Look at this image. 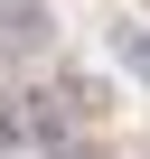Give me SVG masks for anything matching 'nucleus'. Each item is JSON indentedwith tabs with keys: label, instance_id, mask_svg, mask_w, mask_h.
I'll use <instances>...</instances> for the list:
<instances>
[{
	"label": "nucleus",
	"instance_id": "1",
	"mask_svg": "<svg viewBox=\"0 0 150 159\" xmlns=\"http://www.w3.org/2000/svg\"><path fill=\"white\" fill-rule=\"evenodd\" d=\"M113 47H122V56H131V66H141V75H150V38H141V28H131V19H122V28H113Z\"/></svg>",
	"mask_w": 150,
	"mask_h": 159
}]
</instances>
